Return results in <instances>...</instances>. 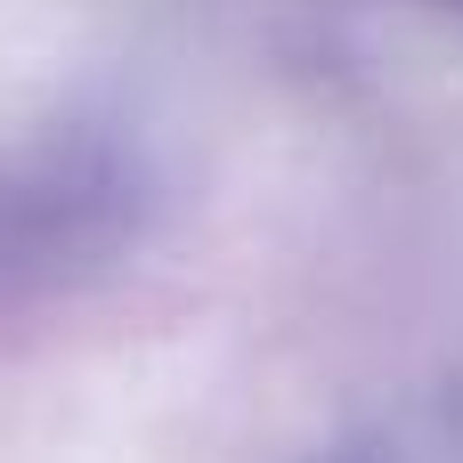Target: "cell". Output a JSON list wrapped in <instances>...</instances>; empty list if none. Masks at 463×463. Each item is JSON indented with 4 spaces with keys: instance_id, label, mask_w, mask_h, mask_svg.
I'll return each instance as SVG.
<instances>
[]
</instances>
